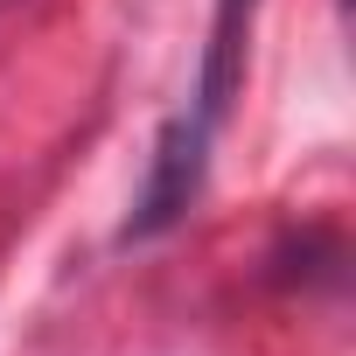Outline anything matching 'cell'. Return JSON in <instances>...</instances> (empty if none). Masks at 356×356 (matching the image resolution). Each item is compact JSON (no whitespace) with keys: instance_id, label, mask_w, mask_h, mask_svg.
I'll list each match as a JSON object with an SVG mask.
<instances>
[{"instance_id":"cell-1","label":"cell","mask_w":356,"mask_h":356,"mask_svg":"<svg viewBox=\"0 0 356 356\" xmlns=\"http://www.w3.org/2000/svg\"><path fill=\"white\" fill-rule=\"evenodd\" d=\"M203 147H210V112H182V119L161 126L154 168H147V189L133 203L126 238H154V231H168L175 217L196 203V189H203Z\"/></svg>"}]
</instances>
